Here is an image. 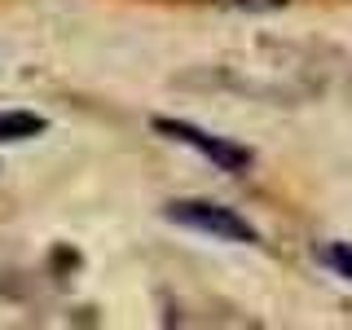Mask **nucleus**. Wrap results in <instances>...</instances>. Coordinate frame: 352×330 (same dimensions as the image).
Masks as SVG:
<instances>
[{
  "label": "nucleus",
  "instance_id": "7ed1b4c3",
  "mask_svg": "<svg viewBox=\"0 0 352 330\" xmlns=\"http://www.w3.org/2000/svg\"><path fill=\"white\" fill-rule=\"evenodd\" d=\"M49 132V119L31 115V110H0V141H31Z\"/></svg>",
  "mask_w": 352,
  "mask_h": 330
},
{
  "label": "nucleus",
  "instance_id": "39448f33",
  "mask_svg": "<svg viewBox=\"0 0 352 330\" xmlns=\"http://www.w3.org/2000/svg\"><path fill=\"white\" fill-rule=\"evenodd\" d=\"M229 9H247V14H269V9H282L286 0H220Z\"/></svg>",
  "mask_w": 352,
  "mask_h": 330
},
{
  "label": "nucleus",
  "instance_id": "f03ea898",
  "mask_svg": "<svg viewBox=\"0 0 352 330\" xmlns=\"http://www.w3.org/2000/svg\"><path fill=\"white\" fill-rule=\"evenodd\" d=\"M154 132H163L168 141H181V146L198 150L203 159H212L220 172H247L251 168V150L247 146H238V141H229V137H216V132H203L198 124L159 115V119H154Z\"/></svg>",
  "mask_w": 352,
  "mask_h": 330
},
{
  "label": "nucleus",
  "instance_id": "20e7f679",
  "mask_svg": "<svg viewBox=\"0 0 352 330\" xmlns=\"http://www.w3.org/2000/svg\"><path fill=\"white\" fill-rule=\"evenodd\" d=\"M317 260L330 264L339 278H348V282H352V242H326V247L317 251Z\"/></svg>",
  "mask_w": 352,
  "mask_h": 330
},
{
  "label": "nucleus",
  "instance_id": "f257e3e1",
  "mask_svg": "<svg viewBox=\"0 0 352 330\" xmlns=\"http://www.w3.org/2000/svg\"><path fill=\"white\" fill-rule=\"evenodd\" d=\"M163 216H168L172 225H185V229H194V234H207V238H220V242H242V247L260 242L256 225H251L247 216H238L234 207L212 203V198H176V203L163 207Z\"/></svg>",
  "mask_w": 352,
  "mask_h": 330
}]
</instances>
